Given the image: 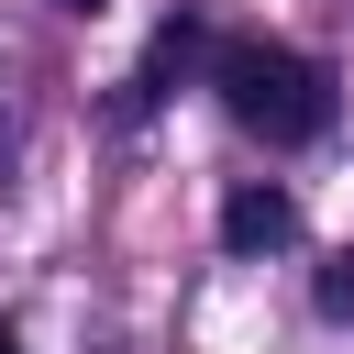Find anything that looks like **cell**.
I'll use <instances>...</instances> for the list:
<instances>
[{"label": "cell", "mask_w": 354, "mask_h": 354, "mask_svg": "<svg viewBox=\"0 0 354 354\" xmlns=\"http://www.w3.org/2000/svg\"><path fill=\"white\" fill-rule=\"evenodd\" d=\"M210 88H221V111H232L254 144H310V133H332V77H321L299 44L243 33V44H221Z\"/></svg>", "instance_id": "1"}, {"label": "cell", "mask_w": 354, "mask_h": 354, "mask_svg": "<svg viewBox=\"0 0 354 354\" xmlns=\"http://www.w3.org/2000/svg\"><path fill=\"white\" fill-rule=\"evenodd\" d=\"M288 232H299V199H288V188H266V177H243V188L221 199V243H232V254H277Z\"/></svg>", "instance_id": "2"}, {"label": "cell", "mask_w": 354, "mask_h": 354, "mask_svg": "<svg viewBox=\"0 0 354 354\" xmlns=\"http://www.w3.org/2000/svg\"><path fill=\"white\" fill-rule=\"evenodd\" d=\"M188 55H199V22H188V11H177V22H166V33H155V55H144V77H177V66H188Z\"/></svg>", "instance_id": "3"}, {"label": "cell", "mask_w": 354, "mask_h": 354, "mask_svg": "<svg viewBox=\"0 0 354 354\" xmlns=\"http://www.w3.org/2000/svg\"><path fill=\"white\" fill-rule=\"evenodd\" d=\"M321 310H332V321H354V243L321 266Z\"/></svg>", "instance_id": "4"}, {"label": "cell", "mask_w": 354, "mask_h": 354, "mask_svg": "<svg viewBox=\"0 0 354 354\" xmlns=\"http://www.w3.org/2000/svg\"><path fill=\"white\" fill-rule=\"evenodd\" d=\"M55 11H100V0H55Z\"/></svg>", "instance_id": "5"}, {"label": "cell", "mask_w": 354, "mask_h": 354, "mask_svg": "<svg viewBox=\"0 0 354 354\" xmlns=\"http://www.w3.org/2000/svg\"><path fill=\"white\" fill-rule=\"evenodd\" d=\"M0 354H22V343H11V332H0Z\"/></svg>", "instance_id": "6"}]
</instances>
